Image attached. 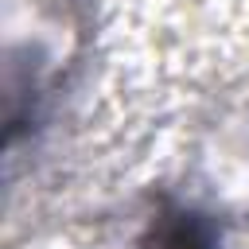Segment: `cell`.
<instances>
[{
	"label": "cell",
	"instance_id": "6da1fadb",
	"mask_svg": "<svg viewBox=\"0 0 249 249\" xmlns=\"http://www.w3.org/2000/svg\"><path fill=\"white\" fill-rule=\"evenodd\" d=\"M144 249H218V230L210 218L171 206L152 222Z\"/></svg>",
	"mask_w": 249,
	"mask_h": 249
}]
</instances>
